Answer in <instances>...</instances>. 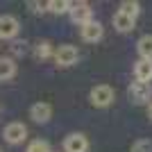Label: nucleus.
I'll use <instances>...</instances> for the list:
<instances>
[{
    "label": "nucleus",
    "instance_id": "obj_1",
    "mask_svg": "<svg viewBox=\"0 0 152 152\" xmlns=\"http://www.w3.org/2000/svg\"><path fill=\"white\" fill-rule=\"evenodd\" d=\"M141 14V5L139 2H132V0H125V2H121V9L114 14V27L118 32H129L134 30V25H136V16Z\"/></svg>",
    "mask_w": 152,
    "mask_h": 152
},
{
    "label": "nucleus",
    "instance_id": "obj_2",
    "mask_svg": "<svg viewBox=\"0 0 152 152\" xmlns=\"http://www.w3.org/2000/svg\"><path fill=\"white\" fill-rule=\"evenodd\" d=\"M89 98H91V104H93V107L104 109V107H109V104L114 102L116 93H114V89H111L109 84H98V86H93V89H91Z\"/></svg>",
    "mask_w": 152,
    "mask_h": 152
},
{
    "label": "nucleus",
    "instance_id": "obj_3",
    "mask_svg": "<svg viewBox=\"0 0 152 152\" xmlns=\"http://www.w3.org/2000/svg\"><path fill=\"white\" fill-rule=\"evenodd\" d=\"M150 95H152V86L150 84H143V82H132L129 89H127V98L134 104H145L150 100Z\"/></svg>",
    "mask_w": 152,
    "mask_h": 152
},
{
    "label": "nucleus",
    "instance_id": "obj_4",
    "mask_svg": "<svg viewBox=\"0 0 152 152\" xmlns=\"http://www.w3.org/2000/svg\"><path fill=\"white\" fill-rule=\"evenodd\" d=\"M77 57H80V52H77L75 45H59L57 50H55V61H57V66H61V68H68V66H73V64L77 61Z\"/></svg>",
    "mask_w": 152,
    "mask_h": 152
},
{
    "label": "nucleus",
    "instance_id": "obj_5",
    "mask_svg": "<svg viewBox=\"0 0 152 152\" xmlns=\"http://www.w3.org/2000/svg\"><path fill=\"white\" fill-rule=\"evenodd\" d=\"M70 18H73V23H77V25L82 27L86 25L89 20H93V12H91L89 2H70Z\"/></svg>",
    "mask_w": 152,
    "mask_h": 152
},
{
    "label": "nucleus",
    "instance_id": "obj_6",
    "mask_svg": "<svg viewBox=\"0 0 152 152\" xmlns=\"http://www.w3.org/2000/svg\"><path fill=\"white\" fill-rule=\"evenodd\" d=\"M2 136H5V141H7V143H12V145L23 143L25 136H27V127L23 125V123H9V125L5 127Z\"/></svg>",
    "mask_w": 152,
    "mask_h": 152
},
{
    "label": "nucleus",
    "instance_id": "obj_7",
    "mask_svg": "<svg viewBox=\"0 0 152 152\" xmlns=\"http://www.w3.org/2000/svg\"><path fill=\"white\" fill-rule=\"evenodd\" d=\"M64 150L66 152H86L89 150V139L80 132L68 134V136L64 139Z\"/></svg>",
    "mask_w": 152,
    "mask_h": 152
},
{
    "label": "nucleus",
    "instance_id": "obj_8",
    "mask_svg": "<svg viewBox=\"0 0 152 152\" xmlns=\"http://www.w3.org/2000/svg\"><path fill=\"white\" fill-rule=\"evenodd\" d=\"M18 30H20V23L16 16H9V14L0 16V39H14L18 34Z\"/></svg>",
    "mask_w": 152,
    "mask_h": 152
},
{
    "label": "nucleus",
    "instance_id": "obj_9",
    "mask_svg": "<svg viewBox=\"0 0 152 152\" xmlns=\"http://www.w3.org/2000/svg\"><path fill=\"white\" fill-rule=\"evenodd\" d=\"M80 34H82L84 41H89V43H95V41H100V39H102L104 30H102V25L98 23V20H89L86 25L80 27Z\"/></svg>",
    "mask_w": 152,
    "mask_h": 152
},
{
    "label": "nucleus",
    "instance_id": "obj_10",
    "mask_svg": "<svg viewBox=\"0 0 152 152\" xmlns=\"http://www.w3.org/2000/svg\"><path fill=\"white\" fill-rule=\"evenodd\" d=\"M134 77H136V82L150 84L152 82V59H139L136 66H134Z\"/></svg>",
    "mask_w": 152,
    "mask_h": 152
},
{
    "label": "nucleus",
    "instance_id": "obj_11",
    "mask_svg": "<svg viewBox=\"0 0 152 152\" xmlns=\"http://www.w3.org/2000/svg\"><path fill=\"white\" fill-rule=\"evenodd\" d=\"M50 116H52V107L48 102H37V104L30 107V118L34 123H48Z\"/></svg>",
    "mask_w": 152,
    "mask_h": 152
},
{
    "label": "nucleus",
    "instance_id": "obj_12",
    "mask_svg": "<svg viewBox=\"0 0 152 152\" xmlns=\"http://www.w3.org/2000/svg\"><path fill=\"white\" fill-rule=\"evenodd\" d=\"M16 75V61L12 57H0V82H7Z\"/></svg>",
    "mask_w": 152,
    "mask_h": 152
},
{
    "label": "nucleus",
    "instance_id": "obj_13",
    "mask_svg": "<svg viewBox=\"0 0 152 152\" xmlns=\"http://www.w3.org/2000/svg\"><path fill=\"white\" fill-rule=\"evenodd\" d=\"M136 50H139L141 59H152V34H143L136 41Z\"/></svg>",
    "mask_w": 152,
    "mask_h": 152
},
{
    "label": "nucleus",
    "instance_id": "obj_14",
    "mask_svg": "<svg viewBox=\"0 0 152 152\" xmlns=\"http://www.w3.org/2000/svg\"><path fill=\"white\" fill-rule=\"evenodd\" d=\"M45 9H50L52 14H68L70 2L68 0H50V2H45Z\"/></svg>",
    "mask_w": 152,
    "mask_h": 152
},
{
    "label": "nucleus",
    "instance_id": "obj_15",
    "mask_svg": "<svg viewBox=\"0 0 152 152\" xmlns=\"http://www.w3.org/2000/svg\"><path fill=\"white\" fill-rule=\"evenodd\" d=\"M34 55H37L39 59H48L52 55V45L48 43V41H41V43H37V50H34Z\"/></svg>",
    "mask_w": 152,
    "mask_h": 152
},
{
    "label": "nucleus",
    "instance_id": "obj_16",
    "mask_svg": "<svg viewBox=\"0 0 152 152\" xmlns=\"http://www.w3.org/2000/svg\"><path fill=\"white\" fill-rule=\"evenodd\" d=\"M132 152H152V141L150 139H139L132 143Z\"/></svg>",
    "mask_w": 152,
    "mask_h": 152
},
{
    "label": "nucleus",
    "instance_id": "obj_17",
    "mask_svg": "<svg viewBox=\"0 0 152 152\" xmlns=\"http://www.w3.org/2000/svg\"><path fill=\"white\" fill-rule=\"evenodd\" d=\"M27 152H50V145H48V141H32L30 145H27Z\"/></svg>",
    "mask_w": 152,
    "mask_h": 152
},
{
    "label": "nucleus",
    "instance_id": "obj_18",
    "mask_svg": "<svg viewBox=\"0 0 152 152\" xmlns=\"http://www.w3.org/2000/svg\"><path fill=\"white\" fill-rule=\"evenodd\" d=\"M30 7H37L34 12H45V5H39V2H30Z\"/></svg>",
    "mask_w": 152,
    "mask_h": 152
},
{
    "label": "nucleus",
    "instance_id": "obj_19",
    "mask_svg": "<svg viewBox=\"0 0 152 152\" xmlns=\"http://www.w3.org/2000/svg\"><path fill=\"white\" fill-rule=\"evenodd\" d=\"M148 118L152 121V102H150V107H148Z\"/></svg>",
    "mask_w": 152,
    "mask_h": 152
}]
</instances>
